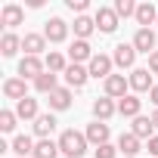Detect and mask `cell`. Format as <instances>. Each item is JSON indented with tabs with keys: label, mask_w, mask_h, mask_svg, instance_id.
<instances>
[{
	"label": "cell",
	"mask_w": 158,
	"mask_h": 158,
	"mask_svg": "<svg viewBox=\"0 0 158 158\" xmlns=\"http://www.w3.org/2000/svg\"><path fill=\"white\" fill-rule=\"evenodd\" d=\"M22 19H25V10H22L19 3H6L3 10H0V25H6V28L22 25Z\"/></svg>",
	"instance_id": "cell-10"
},
{
	"label": "cell",
	"mask_w": 158,
	"mask_h": 158,
	"mask_svg": "<svg viewBox=\"0 0 158 158\" xmlns=\"http://www.w3.org/2000/svg\"><path fill=\"white\" fill-rule=\"evenodd\" d=\"M19 50H22V37H19V34L6 31L3 37H0V56H6V59H10V56H16Z\"/></svg>",
	"instance_id": "cell-20"
},
{
	"label": "cell",
	"mask_w": 158,
	"mask_h": 158,
	"mask_svg": "<svg viewBox=\"0 0 158 158\" xmlns=\"http://www.w3.org/2000/svg\"><path fill=\"white\" fill-rule=\"evenodd\" d=\"M130 87H133L136 93L152 90V87H155V84H152V71H149V68H133V71H130Z\"/></svg>",
	"instance_id": "cell-13"
},
{
	"label": "cell",
	"mask_w": 158,
	"mask_h": 158,
	"mask_svg": "<svg viewBox=\"0 0 158 158\" xmlns=\"http://www.w3.org/2000/svg\"><path fill=\"white\" fill-rule=\"evenodd\" d=\"M56 143H59V152H62L65 158H81V155L87 152V146H90L87 136L77 133V130H62Z\"/></svg>",
	"instance_id": "cell-1"
},
{
	"label": "cell",
	"mask_w": 158,
	"mask_h": 158,
	"mask_svg": "<svg viewBox=\"0 0 158 158\" xmlns=\"http://www.w3.org/2000/svg\"><path fill=\"white\" fill-rule=\"evenodd\" d=\"M127 87H130V77H124V74L106 77V96L109 99H124L127 96Z\"/></svg>",
	"instance_id": "cell-3"
},
{
	"label": "cell",
	"mask_w": 158,
	"mask_h": 158,
	"mask_svg": "<svg viewBox=\"0 0 158 158\" xmlns=\"http://www.w3.org/2000/svg\"><path fill=\"white\" fill-rule=\"evenodd\" d=\"M149 71H152V74H158V50L149 56Z\"/></svg>",
	"instance_id": "cell-34"
},
{
	"label": "cell",
	"mask_w": 158,
	"mask_h": 158,
	"mask_svg": "<svg viewBox=\"0 0 158 158\" xmlns=\"http://www.w3.org/2000/svg\"><path fill=\"white\" fill-rule=\"evenodd\" d=\"M16 121H19L16 112H10V109L0 112V130H3V133H13V130H16Z\"/></svg>",
	"instance_id": "cell-31"
},
{
	"label": "cell",
	"mask_w": 158,
	"mask_h": 158,
	"mask_svg": "<svg viewBox=\"0 0 158 158\" xmlns=\"http://www.w3.org/2000/svg\"><path fill=\"white\" fill-rule=\"evenodd\" d=\"M50 109H53V112H65V109H71V87H59V90H53V93H50Z\"/></svg>",
	"instance_id": "cell-17"
},
{
	"label": "cell",
	"mask_w": 158,
	"mask_h": 158,
	"mask_svg": "<svg viewBox=\"0 0 158 158\" xmlns=\"http://www.w3.org/2000/svg\"><path fill=\"white\" fill-rule=\"evenodd\" d=\"M25 77H6L3 81V96L6 99H16V102H22L25 99Z\"/></svg>",
	"instance_id": "cell-14"
},
{
	"label": "cell",
	"mask_w": 158,
	"mask_h": 158,
	"mask_svg": "<svg viewBox=\"0 0 158 158\" xmlns=\"http://www.w3.org/2000/svg\"><path fill=\"white\" fill-rule=\"evenodd\" d=\"M71 28H74V37H77V40H87V37L96 31V22H93L90 16H77Z\"/></svg>",
	"instance_id": "cell-23"
},
{
	"label": "cell",
	"mask_w": 158,
	"mask_h": 158,
	"mask_svg": "<svg viewBox=\"0 0 158 158\" xmlns=\"http://www.w3.org/2000/svg\"><path fill=\"white\" fill-rule=\"evenodd\" d=\"M133 47H136V53H155V31L152 28H139L136 34H133Z\"/></svg>",
	"instance_id": "cell-11"
},
{
	"label": "cell",
	"mask_w": 158,
	"mask_h": 158,
	"mask_svg": "<svg viewBox=\"0 0 158 158\" xmlns=\"http://www.w3.org/2000/svg\"><path fill=\"white\" fill-rule=\"evenodd\" d=\"M16 115H19L22 121H37V118H40V112H37V99L25 96L22 102H16Z\"/></svg>",
	"instance_id": "cell-19"
},
{
	"label": "cell",
	"mask_w": 158,
	"mask_h": 158,
	"mask_svg": "<svg viewBox=\"0 0 158 158\" xmlns=\"http://www.w3.org/2000/svg\"><path fill=\"white\" fill-rule=\"evenodd\" d=\"M34 146H37V143H34L31 136H25V133H19V136L10 143V149H13L19 158H25V155H34Z\"/></svg>",
	"instance_id": "cell-24"
},
{
	"label": "cell",
	"mask_w": 158,
	"mask_h": 158,
	"mask_svg": "<svg viewBox=\"0 0 158 158\" xmlns=\"http://www.w3.org/2000/svg\"><path fill=\"white\" fill-rule=\"evenodd\" d=\"M112 56H102V53H96L93 59H90V65H87V71H90V77H112Z\"/></svg>",
	"instance_id": "cell-4"
},
{
	"label": "cell",
	"mask_w": 158,
	"mask_h": 158,
	"mask_svg": "<svg viewBox=\"0 0 158 158\" xmlns=\"http://www.w3.org/2000/svg\"><path fill=\"white\" fill-rule=\"evenodd\" d=\"M139 149H143V139H139V136H133V133H121V136H118V152H121L124 158H136Z\"/></svg>",
	"instance_id": "cell-8"
},
{
	"label": "cell",
	"mask_w": 158,
	"mask_h": 158,
	"mask_svg": "<svg viewBox=\"0 0 158 158\" xmlns=\"http://www.w3.org/2000/svg\"><path fill=\"white\" fill-rule=\"evenodd\" d=\"M93 22H96V28H99L102 34H112V31L118 28V13L109 10V6H99L96 16H93Z\"/></svg>",
	"instance_id": "cell-5"
},
{
	"label": "cell",
	"mask_w": 158,
	"mask_h": 158,
	"mask_svg": "<svg viewBox=\"0 0 158 158\" xmlns=\"http://www.w3.org/2000/svg\"><path fill=\"white\" fill-rule=\"evenodd\" d=\"M149 99H152V102H155V106H158V84H155V87H152V90H149Z\"/></svg>",
	"instance_id": "cell-36"
},
{
	"label": "cell",
	"mask_w": 158,
	"mask_h": 158,
	"mask_svg": "<svg viewBox=\"0 0 158 158\" xmlns=\"http://www.w3.org/2000/svg\"><path fill=\"white\" fill-rule=\"evenodd\" d=\"M34 90H37V93H47V96H50L53 90H59V87H56V74H53V71H44L37 81H34Z\"/></svg>",
	"instance_id": "cell-28"
},
{
	"label": "cell",
	"mask_w": 158,
	"mask_h": 158,
	"mask_svg": "<svg viewBox=\"0 0 158 158\" xmlns=\"http://www.w3.org/2000/svg\"><path fill=\"white\" fill-rule=\"evenodd\" d=\"M152 130H155L152 118H143V115H139V118H133V130H130L133 136H139V139H152V136H155Z\"/></svg>",
	"instance_id": "cell-26"
},
{
	"label": "cell",
	"mask_w": 158,
	"mask_h": 158,
	"mask_svg": "<svg viewBox=\"0 0 158 158\" xmlns=\"http://www.w3.org/2000/svg\"><path fill=\"white\" fill-rule=\"evenodd\" d=\"M136 22H139L143 28H149L152 22H158V10H155V3H139V6H136Z\"/></svg>",
	"instance_id": "cell-25"
},
{
	"label": "cell",
	"mask_w": 158,
	"mask_h": 158,
	"mask_svg": "<svg viewBox=\"0 0 158 158\" xmlns=\"http://www.w3.org/2000/svg\"><path fill=\"white\" fill-rule=\"evenodd\" d=\"M149 155H155V158H158V133L149 139Z\"/></svg>",
	"instance_id": "cell-35"
},
{
	"label": "cell",
	"mask_w": 158,
	"mask_h": 158,
	"mask_svg": "<svg viewBox=\"0 0 158 158\" xmlns=\"http://www.w3.org/2000/svg\"><path fill=\"white\" fill-rule=\"evenodd\" d=\"M139 109H143V99H136V96H124V99H118V112L124 115V118H139Z\"/></svg>",
	"instance_id": "cell-21"
},
{
	"label": "cell",
	"mask_w": 158,
	"mask_h": 158,
	"mask_svg": "<svg viewBox=\"0 0 158 158\" xmlns=\"http://www.w3.org/2000/svg\"><path fill=\"white\" fill-rule=\"evenodd\" d=\"M96 53L90 50V44L87 40H74L71 47H68V59H71V65H81V62H90Z\"/></svg>",
	"instance_id": "cell-9"
},
{
	"label": "cell",
	"mask_w": 158,
	"mask_h": 158,
	"mask_svg": "<svg viewBox=\"0 0 158 158\" xmlns=\"http://www.w3.org/2000/svg\"><path fill=\"white\" fill-rule=\"evenodd\" d=\"M44 37H47L50 44H62V40L68 37V25H65V19H50L47 28H44Z\"/></svg>",
	"instance_id": "cell-7"
},
{
	"label": "cell",
	"mask_w": 158,
	"mask_h": 158,
	"mask_svg": "<svg viewBox=\"0 0 158 158\" xmlns=\"http://www.w3.org/2000/svg\"><path fill=\"white\" fill-rule=\"evenodd\" d=\"M87 77H90V71H87L84 65H68V68H65V84L74 87V90H81V87L87 84Z\"/></svg>",
	"instance_id": "cell-15"
},
{
	"label": "cell",
	"mask_w": 158,
	"mask_h": 158,
	"mask_svg": "<svg viewBox=\"0 0 158 158\" xmlns=\"http://www.w3.org/2000/svg\"><path fill=\"white\" fill-rule=\"evenodd\" d=\"M155 25H158V22H155Z\"/></svg>",
	"instance_id": "cell-38"
},
{
	"label": "cell",
	"mask_w": 158,
	"mask_h": 158,
	"mask_svg": "<svg viewBox=\"0 0 158 158\" xmlns=\"http://www.w3.org/2000/svg\"><path fill=\"white\" fill-rule=\"evenodd\" d=\"M87 143H93V146H106L109 143V124L106 121H93V124H87Z\"/></svg>",
	"instance_id": "cell-12"
},
{
	"label": "cell",
	"mask_w": 158,
	"mask_h": 158,
	"mask_svg": "<svg viewBox=\"0 0 158 158\" xmlns=\"http://www.w3.org/2000/svg\"><path fill=\"white\" fill-rule=\"evenodd\" d=\"M22 50H25V56H40L47 50V37L44 34H25L22 37Z\"/></svg>",
	"instance_id": "cell-16"
},
{
	"label": "cell",
	"mask_w": 158,
	"mask_h": 158,
	"mask_svg": "<svg viewBox=\"0 0 158 158\" xmlns=\"http://www.w3.org/2000/svg\"><path fill=\"white\" fill-rule=\"evenodd\" d=\"M44 71H47V62H44L40 56H25V59L19 62V74L25 77V81H28V77H31V81H37Z\"/></svg>",
	"instance_id": "cell-2"
},
{
	"label": "cell",
	"mask_w": 158,
	"mask_h": 158,
	"mask_svg": "<svg viewBox=\"0 0 158 158\" xmlns=\"http://www.w3.org/2000/svg\"><path fill=\"white\" fill-rule=\"evenodd\" d=\"M56 155H59V143L40 139V143L34 146V155H31V158H56Z\"/></svg>",
	"instance_id": "cell-27"
},
{
	"label": "cell",
	"mask_w": 158,
	"mask_h": 158,
	"mask_svg": "<svg viewBox=\"0 0 158 158\" xmlns=\"http://www.w3.org/2000/svg\"><path fill=\"white\" fill-rule=\"evenodd\" d=\"M56 124H59V121H56V115H50V112H47V115H40V118L34 121V133H37L40 139H50V133L56 130Z\"/></svg>",
	"instance_id": "cell-22"
},
{
	"label": "cell",
	"mask_w": 158,
	"mask_h": 158,
	"mask_svg": "<svg viewBox=\"0 0 158 158\" xmlns=\"http://www.w3.org/2000/svg\"><path fill=\"white\" fill-rule=\"evenodd\" d=\"M136 6L139 3H133V0H115V13H118V19H127V16H136Z\"/></svg>",
	"instance_id": "cell-30"
},
{
	"label": "cell",
	"mask_w": 158,
	"mask_h": 158,
	"mask_svg": "<svg viewBox=\"0 0 158 158\" xmlns=\"http://www.w3.org/2000/svg\"><path fill=\"white\" fill-rule=\"evenodd\" d=\"M115 112H118V102H112L109 96H102V99H93V118H96V121H109Z\"/></svg>",
	"instance_id": "cell-18"
},
{
	"label": "cell",
	"mask_w": 158,
	"mask_h": 158,
	"mask_svg": "<svg viewBox=\"0 0 158 158\" xmlns=\"http://www.w3.org/2000/svg\"><path fill=\"white\" fill-rule=\"evenodd\" d=\"M65 6H68L71 13H81V16H84V10H87V0H65Z\"/></svg>",
	"instance_id": "cell-33"
},
{
	"label": "cell",
	"mask_w": 158,
	"mask_h": 158,
	"mask_svg": "<svg viewBox=\"0 0 158 158\" xmlns=\"http://www.w3.org/2000/svg\"><path fill=\"white\" fill-rule=\"evenodd\" d=\"M112 62H115L118 68H133V62H136V47H133V44H118L115 53H112Z\"/></svg>",
	"instance_id": "cell-6"
},
{
	"label": "cell",
	"mask_w": 158,
	"mask_h": 158,
	"mask_svg": "<svg viewBox=\"0 0 158 158\" xmlns=\"http://www.w3.org/2000/svg\"><path fill=\"white\" fill-rule=\"evenodd\" d=\"M65 68H68V62H65V56L62 53H50L47 56V71H53V74H65Z\"/></svg>",
	"instance_id": "cell-29"
},
{
	"label": "cell",
	"mask_w": 158,
	"mask_h": 158,
	"mask_svg": "<svg viewBox=\"0 0 158 158\" xmlns=\"http://www.w3.org/2000/svg\"><path fill=\"white\" fill-rule=\"evenodd\" d=\"M118 155V146L106 143V146H96V158H115Z\"/></svg>",
	"instance_id": "cell-32"
},
{
	"label": "cell",
	"mask_w": 158,
	"mask_h": 158,
	"mask_svg": "<svg viewBox=\"0 0 158 158\" xmlns=\"http://www.w3.org/2000/svg\"><path fill=\"white\" fill-rule=\"evenodd\" d=\"M152 124H155V127H158V109H155V115H152Z\"/></svg>",
	"instance_id": "cell-37"
}]
</instances>
